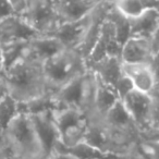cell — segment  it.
<instances>
[{"label":"cell","mask_w":159,"mask_h":159,"mask_svg":"<svg viewBox=\"0 0 159 159\" xmlns=\"http://www.w3.org/2000/svg\"><path fill=\"white\" fill-rule=\"evenodd\" d=\"M91 13L81 20L59 23L50 33L47 34V36L56 38L66 50L77 51L86 35L91 21Z\"/></svg>","instance_id":"obj_12"},{"label":"cell","mask_w":159,"mask_h":159,"mask_svg":"<svg viewBox=\"0 0 159 159\" xmlns=\"http://www.w3.org/2000/svg\"><path fill=\"white\" fill-rule=\"evenodd\" d=\"M7 94H8V89L5 82V77L0 76V100L2 99Z\"/></svg>","instance_id":"obj_32"},{"label":"cell","mask_w":159,"mask_h":159,"mask_svg":"<svg viewBox=\"0 0 159 159\" xmlns=\"http://www.w3.org/2000/svg\"><path fill=\"white\" fill-rule=\"evenodd\" d=\"M121 102L130 113L139 136L159 139L158 96L132 89Z\"/></svg>","instance_id":"obj_3"},{"label":"cell","mask_w":159,"mask_h":159,"mask_svg":"<svg viewBox=\"0 0 159 159\" xmlns=\"http://www.w3.org/2000/svg\"><path fill=\"white\" fill-rule=\"evenodd\" d=\"M130 37L152 39L159 33V10H145L141 14L129 19Z\"/></svg>","instance_id":"obj_18"},{"label":"cell","mask_w":159,"mask_h":159,"mask_svg":"<svg viewBox=\"0 0 159 159\" xmlns=\"http://www.w3.org/2000/svg\"><path fill=\"white\" fill-rule=\"evenodd\" d=\"M13 14L18 13H16L9 1L8 0H0V22L7 19L8 16H13Z\"/></svg>","instance_id":"obj_28"},{"label":"cell","mask_w":159,"mask_h":159,"mask_svg":"<svg viewBox=\"0 0 159 159\" xmlns=\"http://www.w3.org/2000/svg\"><path fill=\"white\" fill-rule=\"evenodd\" d=\"M115 89H116V92H117L119 98L120 99H122L126 94H129L132 89H133V85H132V83H131L130 80H129L128 77L123 74L121 79L118 81Z\"/></svg>","instance_id":"obj_27"},{"label":"cell","mask_w":159,"mask_h":159,"mask_svg":"<svg viewBox=\"0 0 159 159\" xmlns=\"http://www.w3.org/2000/svg\"><path fill=\"white\" fill-rule=\"evenodd\" d=\"M121 48L122 46L120 45L119 40H118L115 29H113L110 21L106 18L95 45H94L91 52L89 53V56L85 59L87 69L92 64L96 63V62L104 59V58L107 57L120 58Z\"/></svg>","instance_id":"obj_11"},{"label":"cell","mask_w":159,"mask_h":159,"mask_svg":"<svg viewBox=\"0 0 159 159\" xmlns=\"http://www.w3.org/2000/svg\"><path fill=\"white\" fill-rule=\"evenodd\" d=\"M89 70L85 59L75 50H63L42 63V73L49 93H53Z\"/></svg>","instance_id":"obj_4"},{"label":"cell","mask_w":159,"mask_h":159,"mask_svg":"<svg viewBox=\"0 0 159 159\" xmlns=\"http://www.w3.org/2000/svg\"><path fill=\"white\" fill-rule=\"evenodd\" d=\"M8 94L19 102L49 93L42 73V63L27 57L14 63L5 74Z\"/></svg>","instance_id":"obj_1"},{"label":"cell","mask_w":159,"mask_h":159,"mask_svg":"<svg viewBox=\"0 0 159 159\" xmlns=\"http://www.w3.org/2000/svg\"><path fill=\"white\" fill-rule=\"evenodd\" d=\"M100 1L102 0H55L60 23L72 22L85 18Z\"/></svg>","instance_id":"obj_17"},{"label":"cell","mask_w":159,"mask_h":159,"mask_svg":"<svg viewBox=\"0 0 159 159\" xmlns=\"http://www.w3.org/2000/svg\"><path fill=\"white\" fill-rule=\"evenodd\" d=\"M143 10H159V0H139Z\"/></svg>","instance_id":"obj_29"},{"label":"cell","mask_w":159,"mask_h":159,"mask_svg":"<svg viewBox=\"0 0 159 159\" xmlns=\"http://www.w3.org/2000/svg\"><path fill=\"white\" fill-rule=\"evenodd\" d=\"M99 120L122 146L132 149L139 137V131L121 99L118 100Z\"/></svg>","instance_id":"obj_7"},{"label":"cell","mask_w":159,"mask_h":159,"mask_svg":"<svg viewBox=\"0 0 159 159\" xmlns=\"http://www.w3.org/2000/svg\"><path fill=\"white\" fill-rule=\"evenodd\" d=\"M58 148L69 152V154L72 155V156L76 157L77 159H119V158H121V157L115 156V155L105 154V152L96 149L93 146L89 145V144L84 143V142H81V143L76 144V145L72 146V147H70V148H63L58 144L57 149Z\"/></svg>","instance_id":"obj_22"},{"label":"cell","mask_w":159,"mask_h":159,"mask_svg":"<svg viewBox=\"0 0 159 159\" xmlns=\"http://www.w3.org/2000/svg\"><path fill=\"white\" fill-rule=\"evenodd\" d=\"M0 159H9V156H8V152L6 150L5 146H3L1 137H0Z\"/></svg>","instance_id":"obj_34"},{"label":"cell","mask_w":159,"mask_h":159,"mask_svg":"<svg viewBox=\"0 0 159 159\" xmlns=\"http://www.w3.org/2000/svg\"><path fill=\"white\" fill-rule=\"evenodd\" d=\"M19 113V102L7 94L0 100V136Z\"/></svg>","instance_id":"obj_24"},{"label":"cell","mask_w":159,"mask_h":159,"mask_svg":"<svg viewBox=\"0 0 159 159\" xmlns=\"http://www.w3.org/2000/svg\"><path fill=\"white\" fill-rule=\"evenodd\" d=\"M115 8L128 19L141 14L144 11L139 0H112Z\"/></svg>","instance_id":"obj_26"},{"label":"cell","mask_w":159,"mask_h":159,"mask_svg":"<svg viewBox=\"0 0 159 159\" xmlns=\"http://www.w3.org/2000/svg\"><path fill=\"white\" fill-rule=\"evenodd\" d=\"M0 137L9 159H45L29 115L19 113Z\"/></svg>","instance_id":"obj_2"},{"label":"cell","mask_w":159,"mask_h":159,"mask_svg":"<svg viewBox=\"0 0 159 159\" xmlns=\"http://www.w3.org/2000/svg\"><path fill=\"white\" fill-rule=\"evenodd\" d=\"M158 66L147 64L122 63V72L131 81L133 89L149 95L158 96Z\"/></svg>","instance_id":"obj_13"},{"label":"cell","mask_w":159,"mask_h":159,"mask_svg":"<svg viewBox=\"0 0 159 159\" xmlns=\"http://www.w3.org/2000/svg\"><path fill=\"white\" fill-rule=\"evenodd\" d=\"M107 19L112 24L120 45L123 46L124 43L130 38V23H129V19L126 16H124L120 11H118L115 8V6H112L110 8V10L108 11Z\"/></svg>","instance_id":"obj_23"},{"label":"cell","mask_w":159,"mask_h":159,"mask_svg":"<svg viewBox=\"0 0 159 159\" xmlns=\"http://www.w3.org/2000/svg\"><path fill=\"white\" fill-rule=\"evenodd\" d=\"M10 2V5L12 6L13 10L16 11V13H20L25 7V2H26V0H8Z\"/></svg>","instance_id":"obj_31"},{"label":"cell","mask_w":159,"mask_h":159,"mask_svg":"<svg viewBox=\"0 0 159 159\" xmlns=\"http://www.w3.org/2000/svg\"><path fill=\"white\" fill-rule=\"evenodd\" d=\"M63 50L66 49L56 38L47 35H38L27 43L25 57L43 63Z\"/></svg>","instance_id":"obj_16"},{"label":"cell","mask_w":159,"mask_h":159,"mask_svg":"<svg viewBox=\"0 0 159 159\" xmlns=\"http://www.w3.org/2000/svg\"><path fill=\"white\" fill-rule=\"evenodd\" d=\"M48 159H77V158L74 156H72V155H70L69 152H64V150L59 149V148H58V149L56 150V152H53V154L51 155Z\"/></svg>","instance_id":"obj_30"},{"label":"cell","mask_w":159,"mask_h":159,"mask_svg":"<svg viewBox=\"0 0 159 159\" xmlns=\"http://www.w3.org/2000/svg\"><path fill=\"white\" fill-rule=\"evenodd\" d=\"M95 76L91 70L73 79L51 93L59 108H74L85 112L89 118L93 110Z\"/></svg>","instance_id":"obj_5"},{"label":"cell","mask_w":159,"mask_h":159,"mask_svg":"<svg viewBox=\"0 0 159 159\" xmlns=\"http://www.w3.org/2000/svg\"><path fill=\"white\" fill-rule=\"evenodd\" d=\"M0 76L5 77V69H3L2 56H1V47H0Z\"/></svg>","instance_id":"obj_35"},{"label":"cell","mask_w":159,"mask_h":159,"mask_svg":"<svg viewBox=\"0 0 159 159\" xmlns=\"http://www.w3.org/2000/svg\"><path fill=\"white\" fill-rule=\"evenodd\" d=\"M82 142L93 146L94 148L105 152V154L115 155V156L119 157L125 156L132 150L122 146L112 136L108 129L102 124V122L99 119H95V118L89 119V126H87Z\"/></svg>","instance_id":"obj_10"},{"label":"cell","mask_w":159,"mask_h":159,"mask_svg":"<svg viewBox=\"0 0 159 159\" xmlns=\"http://www.w3.org/2000/svg\"><path fill=\"white\" fill-rule=\"evenodd\" d=\"M36 135L42 146L44 158L48 159L57 149L59 144V134L53 123L51 112H43L30 116Z\"/></svg>","instance_id":"obj_14"},{"label":"cell","mask_w":159,"mask_h":159,"mask_svg":"<svg viewBox=\"0 0 159 159\" xmlns=\"http://www.w3.org/2000/svg\"><path fill=\"white\" fill-rule=\"evenodd\" d=\"M29 42H16L0 45L1 47V56L5 69V74L14 63L25 57Z\"/></svg>","instance_id":"obj_21"},{"label":"cell","mask_w":159,"mask_h":159,"mask_svg":"<svg viewBox=\"0 0 159 159\" xmlns=\"http://www.w3.org/2000/svg\"><path fill=\"white\" fill-rule=\"evenodd\" d=\"M102 82L115 89L118 81L122 77V62L118 57H107L92 64L89 68ZM116 91V89H115Z\"/></svg>","instance_id":"obj_20"},{"label":"cell","mask_w":159,"mask_h":159,"mask_svg":"<svg viewBox=\"0 0 159 159\" xmlns=\"http://www.w3.org/2000/svg\"><path fill=\"white\" fill-rule=\"evenodd\" d=\"M38 34L19 14L8 16L0 22V45L16 42H30Z\"/></svg>","instance_id":"obj_15"},{"label":"cell","mask_w":159,"mask_h":159,"mask_svg":"<svg viewBox=\"0 0 159 159\" xmlns=\"http://www.w3.org/2000/svg\"><path fill=\"white\" fill-rule=\"evenodd\" d=\"M51 117L61 147L70 148L83 141L89 122L86 113L74 108H57L51 111Z\"/></svg>","instance_id":"obj_6"},{"label":"cell","mask_w":159,"mask_h":159,"mask_svg":"<svg viewBox=\"0 0 159 159\" xmlns=\"http://www.w3.org/2000/svg\"><path fill=\"white\" fill-rule=\"evenodd\" d=\"M158 35L152 39L130 37L123 44L120 53L122 63L147 64L158 66Z\"/></svg>","instance_id":"obj_9"},{"label":"cell","mask_w":159,"mask_h":159,"mask_svg":"<svg viewBox=\"0 0 159 159\" xmlns=\"http://www.w3.org/2000/svg\"><path fill=\"white\" fill-rule=\"evenodd\" d=\"M19 16L38 35H47L60 23L55 0H26Z\"/></svg>","instance_id":"obj_8"},{"label":"cell","mask_w":159,"mask_h":159,"mask_svg":"<svg viewBox=\"0 0 159 159\" xmlns=\"http://www.w3.org/2000/svg\"><path fill=\"white\" fill-rule=\"evenodd\" d=\"M119 159H143V158L135 152L134 148H132V150H131L128 155H125V156L121 157V158H119Z\"/></svg>","instance_id":"obj_33"},{"label":"cell","mask_w":159,"mask_h":159,"mask_svg":"<svg viewBox=\"0 0 159 159\" xmlns=\"http://www.w3.org/2000/svg\"><path fill=\"white\" fill-rule=\"evenodd\" d=\"M108 1H112V0H108Z\"/></svg>","instance_id":"obj_36"},{"label":"cell","mask_w":159,"mask_h":159,"mask_svg":"<svg viewBox=\"0 0 159 159\" xmlns=\"http://www.w3.org/2000/svg\"><path fill=\"white\" fill-rule=\"evenodd\" d=\"M133 148L143 159H159V139H147L139 135Z\"/></svg>","instance_id":"obj_25"},{"label":"cell","mask_w":159,"mask_h":159,"mask_svg":"<svg viewBox=\"0 0 159 159\" xmlns=\"http://www.w3.org/2000/svg\"><path fill=\"white\" fill-rule=\"evenodd\" d=\"M95 76V92H94L93 100V110H92L91 118L102 119L106 112L120 100L117 92L111 86L104 83L98 76ZM89 118V119H91Z\"/></svg>","instance_id":"obj_19"}]
</instances>
